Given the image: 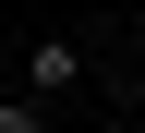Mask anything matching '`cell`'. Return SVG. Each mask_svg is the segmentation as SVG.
<instances>
[{"label":"cell","mask_w":145,"mask_h":133,"mask_svg":"<svg viewBox=\"0 0 145 133\" xmlns=\"http://www.w3.org/2000/svg\"><path fill=\"white\" fill-rule=\"evenodd\" d=\"M24 85L36 97H72V85H85V48H72V36H36L24 48Z\"/></svg>","instance_id":"6da1fadb"},{"label":"cell","mask_w":145,"mask_h":133,"mask_svg":"<svg viewBox=\"0 0 145 133\" xmlns=\"http://www.w3.org/2000/svg\"><path fill=\"white\" fill-rule=\"evenodd\" d=\"M0 133H48V109L36 97H0Z\"/></svg>","instance_id":"7a4b0ae2"}]
</instances>
